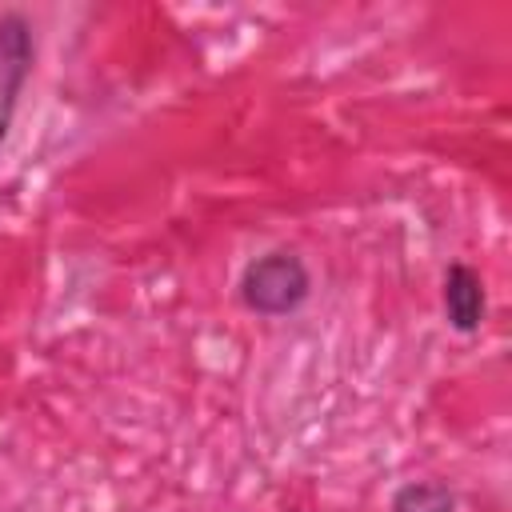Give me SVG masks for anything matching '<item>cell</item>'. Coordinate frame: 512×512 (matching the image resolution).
Segmentation results:
<instances>
[{
  "instance_id": "cell-3",
  "label": "cell",
  "mask_w": 512,
  "mask_h": 512,
  "mask_svg": "<svg viewBox=\"0 0 512 512\" xmlns=\"http://www.w3.org/2000/svg\"><path fill=\"white\" fill-rule=\"evenodd\" d=\"M440 304H444L448 324H452L460 336L480 332V324H484V316H488V296H484L480 272H476L472 264H464V260L448 264L444 288H440Z\"/></svg>"
},
{
  "instance_id": "cell-1",
  "label": "cell",
  "mask_w": 512,
  "mask_h": 512,
  "mask_svg": "<svg viewBox=\"0 0 512 512\" xmlns=\"http://www.w3.org/2000/svg\"><path fill=\"white\" fill-rule=\"evenodd\" d=\"M240 304L264 320H280L304 308V300L312 296V272L304 264V256H296L292 248H272L264 256H256L252 264H244L240 272Z\"/></svg>"
},
{
  "instance_id": "cell-2",
  "label": "cell",
  "mask_w": 512,
  "mask_h": 512,
  "mask_svg": "<svg viewBox=\"0 0 512 512\" xmlns=\"http://www.w3.org/2000/svg\"><path fill=\"white\" fill-rule=\"evenodd\" d=\"M32 64H36L32 20L16 8H4L0 12V152H4V140L12 132V120H16L20 96L28 88Z\"/></svg>"
},
{
  "instance_id": "cell-4",
  "label": "cell",
  "mask_w": 512,
  "mask_h": 512,
  "mask_svg": "<svg viewBox=\"0 0 512 512\" xmlns=\"http://www.w3.org/2000/svg\"><path fill=\"white\" fill-rule=\"evenodd\" d=\"M388 512H456V492L440 480H408L392 492Z\"/></svg>"
}]
</instances>
